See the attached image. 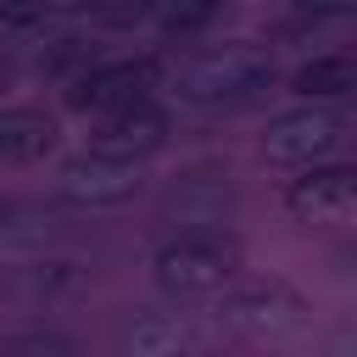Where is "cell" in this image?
<instances>
[{
	"mask_svg": "<svg viewBox=\"0 0 357 357\" xmlns=\"http://www.w3.org/2000/svg\"><path fill=\"white\" fill-rule=\"evenodd\" d=\"M279 61L273 50L251 45V39H223V45H201L173 67V95L190 106H240L257 100L273 84Z\"/></svg>",
	"mask_w": 357,
	"mask_h": 357,
	"instance_id": "6da1fadb",
	"label": "cell"
},
{
	"mask_svg": "<svg viewBox=\"0 0 357 357\" xmlns=\"http://www.w3.org/2000/svg\"><path fill=\"white\" fill-rule=\"evenodd\" d=\"M240 273V245L218 229H178L151 251V284L167 301H212Z\"/></svg>",
	"mask_w": 357,
	"mask_h": 357,
	"instance_id": "7a4b0ae2",
	"label": "cell"
},
{
	"mask_svg": "<svg viewBox=\"0 0 357 357\" xmlns=\"http://www.w3.org/2000/svg\"><path fill=\"white\" fill-rule=\"evenodd\" d=\"M307 296L284 279H229L212 296V324L234 340H279L307 329Z\"/></svg>",
	"mask_w": 357,
	"mask_h": 357,
	"instance_id": "3957f363",
	"label": "cell"
},
{
	"mask_svg": "<svg viewBox=\"0 0 357 357\" xmlns=\"http://www.w3.org/2000/svg\"><path fill=\"white\" fill-rule=\"evenodd\" d=\"M351 139V112L329 106V100H301L290 112H279L262 134V156L273 167H312V162H335Z\"/></svg>",
	"mask_w": 357,
	"mask_h": 357,
	"instance_id": "277c9868",
	"label": "cell"
},
{
	"mask_svg": "<svg viewBox=\"0 0 357 357\" xmlns=\"http://www.w3.org/2000/svg\"><path fill=\"white\" fill-rule=\"evenodd\" d=\"M56 201L73 206V212H117L128 206L139 190H145V173L139 162H117V156H100V151H78L56 167L50 178Z\"/></svg>",
	"mask_w": 357,
	"mask_h": 357,
	"instance_id": "5b68a950",
	"label": "cell"
},
{
	"mask_svg": "<svg viewBox=\"0 0 357 357\" xmlns=\"http://www.w3.org/2000/svg\"><path fill=\"white\" fill-rule=\"evenodd\" d=\"M296 178L284 184V212L307 229H346L357 218V167L351 162H312L290 167Z\"/></svg>",
	"mask_w": 357,
	"mask_h": 357,
	"instance_id": "8992f818",
	"label": "cell"
},
{
	"mask_svg": "<svg viewBox=\"0 0 357 357\" xmlns=\"http://www.w3.org/2000/svg\"><path fill=\"white\" fill-rule=\"evenodd\" d=\"M201 346H206L201 340V324L178 301L128 307L112 324V357H195Z\"/></svg>",
	"mask_w": 357,
	"mask_h": 357,
	"instance_id": "52a82bcc",
	"label": "cell"
},
{
	"mask_svg": "<svg viewBox=\"0 0 357 357\" xmlns=\"http://www.w3.org/2000/svg\"><path fill=\"white\" fill-rule=\"evenodd\" d=\"M162 84V61L156 56H117V61H95L84 73L67 78V106L73 112H112V106H128V100H145L151 89Z\"/></svg>",
	"mask_w": 357,
	"mask_h": 357,
	"instance_id": "ba28073f",
	"label": "cell"
},
{
	"mask_svg": "<svg viewBox=\"0 0 357 357\" xmlns=\"http://www.w3.org/2000/svg\"><path fill=\"white\" fill-rule=\"evenodd\" d=\"M167 134H173V117L145 95V100L95 112L84 151H100V156H117V162H145V156H156V151L167 145Z\"/></svg>",
	"mask_w": 357,
	"mask_h": 357,
	"instance_id": "9c48e42d",
	"label": "cell"
},
{
	"mask_svg": "<svg viewBox=\"0 0 357 357\" xmlns=\"http://www.w3.org/2000/svg\"><path fill=\"white\" fill-rule=\"evenodd\" d=\"M61 145V123L45 106H0V167H33Z\"/></svg>",
	"mask_w": 357,
	"mask_h": 357,
	"instance_id": "30bf717a",
	"label": "cell"
},
{
	"mask_svg": "<svg viewBox=\"0 0 357 357\" xmlns=\"http://www.w3.org/2000/svg\"><path fill=\"white\" fill-rule=\"evenodd\" d=\"M357 89V61L346 50H324V56H307L296 73H290V95L296 100H329V106H346Z\"/></svg>",
	"mask_w": 357,
	"mask_h": 357,
	"instance_id": "8fae6325",
	"label": "cell"
},
{
	"mask_svg": "<svg viewBox=\"0 0 357 357\" xmlns=\"http://www.w3.org/2000/svg\"><path fill=\"white\" fill-rule=\"evenodd\" d=\"M229 11V0H151V17L167 33H201Z\"/></svg>",
	"mask_w": 357,
	"mask_h": 357,
	"instance_id": "7c38bea8",
	"label": "cell"
},
{
	"mask_svg": "<svg viewBox=\"0 0 357 357\" xmlns=\"http://www.w3.org/2000/svg\"><path fill=\"white\" fill-rule=\"evenodd\" d=\"M67 11V0H0V28L6 33H39Z\"/></svg>",
	"mask_w": 357,
	"mask_h": 357,
	"instance_id": "4fadbf2b",
	"label": "cell"
},
{
	"mask_svg": "<svg viewBox=\"0 0 357 357\" xmlns=\"http://www.w3.org/2000/svg\"><path fill=\"white\" fill-rule=\"evenodd\" d=\"M28 229H39V206L22 201V195H11V190H0V240H17Z\"/></svg>",
	"mask_w": 357,
	"mask_h": 357,
	"instance_id": "5bb4252c",
	"label": "cell"
},
{
	"mask_svg": "<svg viewBox=\"0 0 357 357\" xmlns=\"http://www.w3.org/2000/svg\"><path fill=\"white\" fill-rule=\"evenodd\" d=\"M6 357H73V346L61 335H17L6 340Z\"/></svg>",
	"mask_w": 357,
	"mask_h": 357,
	"instance_id": "9a60e30c",
	"label": "cell"
},
{
	"mask_svg": "<svg viewBox=\"0 0 357 357\" xmlns=\"http://www.w3.org/2000/svg\"><path fill=\"white\" fill-rule=\"evenodd\" d=\"M195 357H284V351H268V346H229V351L223 346H201Z\"/></svg>",
	"mask_w": 357,
	"mask_h": 357,
	"instance_id": "2e32d148",
	"label": "cell"
},
{
	"mask_svg": "<svg viewBox=\"0 0 357 357\" xmlns=\"http://www.w3.org/2000/svg\"><path fill=\"white\" fill-rule=\"evenodd\" d=\"M301 11H312V17H346L357 0H296Z\"/></svg>",
	"mask_w": 357,
	"mask_h": 357,
	"instance_id": "e0dca14e",
	"label": "cell"
},
{
	"mask_svg": "<svg viewBox=\"0 0 357 357\" xmlns=\"http://www.w3.org/2000/svg\"><path fill=\"white\" fill-rule=\"evenodd\" d=\"M11 84H17V61H11V56H6V50H0V95H6V89H11Z\"/></svg>",
	"mask_w": 357,
	"mask_h": 357,
	"instance_id": "ac0fdd59",
	"label": "cell"
}]
</instances>
